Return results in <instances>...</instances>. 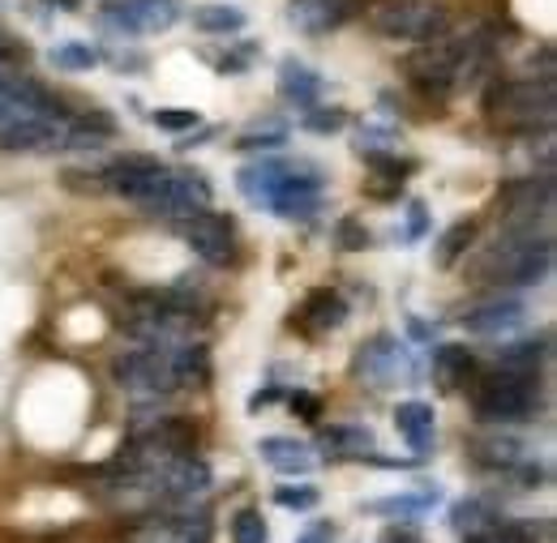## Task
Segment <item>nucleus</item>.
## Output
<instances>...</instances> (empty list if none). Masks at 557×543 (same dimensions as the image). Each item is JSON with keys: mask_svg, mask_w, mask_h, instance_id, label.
Wrapping results in <instances>:
<instances>
[{"mask_svg": "<svg viewBox=\"0 0 557 543\" xmlns=\"http://www.w3.org/2000/svg\"><path fill=\"white\" fill-rule=\"evenodd\" d=\"M554 270V236L549 231H502L472 266V278L485 287H536Z\"/></svg>", "mask_w": 557, "mask_h": 543, "instance_id": "obj_1", "label": "nucleus"}, {"mask_svg": "<svg viewBox=\"0 0 557 543\" xmlns=\"http://www.w3.org/2000/svg\"><path fill=\"white\" fill-rule=\"evenodd\" d=\"M554 81L549 77H493L485 90V116L497 129L549 134L554 129Z\"/></svg>", "mask_w": 557, "mask_h": 543, "instance_id": "obj_2", "label": "nucleus"}, {"mask_svg": "<svg viewBox=\"0 0 557 543\" xmlns=\"http://www.w3.org/2000/svg\"><path fill=\"white\" fill-rule=\"evenodd\" d=\"M541 407V377L536 372H510L493 368L472 377V411L481 424H519Z\"/></svg>", "mask_w": 557, "mask_h": 543, "instance_id": "obj_3", "label": "nucleus"}, {"mask_svg": "<svg viewBox=\"0 0 557 543\" xmlns=\"http://www.w3.org/2000/svg\"><path fill=\"white\" fill-rule=\"evenodd\" d=\"M369 26L395 43H433L450 35V9L442 0H377L369 4Z\"/></svg>", "mask_w": 557, "mask_h": 543, "instance_id": "obj_4", "label": "nucleus"}, {"mask_svg": "<svg viewBox=\"0 0 557 543\" xmlns=\"http://www.w3.org/2000/svg\"><path fill=\"white\" fill-rule=\"evenodd\" d=\"M112 381L134 394V399H168L181 390V377H176V342L168 346H146L141 342L138 351H125L112 359Z\"/></svg>", "mask_w": 557, "mask_h": 543, "instance_id": "obj_5", "label": "nucleus"}, {"mask_svg": "<svg viewBox=\"0 0 557 543\" xmlns=\"http://www.w3.org/2000/svg\"><path fill=\"white\" fill-rule=\"evenodd\" d=\"M210 180L202 172H189V167H163V176H159V185H154V193L141 202L146 214H154V218H168V223H181V218H189V214H198V210H210Z\"/></svg>", "mask_w": 557, "mask_h": 543, "instance_id": "obj_6", "label": "nucleus"}, {"mask_svg": "<svg viewBox=\"0 0 557 543\" xmlns=\"http://www.w3.org/2000/svg\"><path fill=\"white\" fill-rule=\"evenodd\" d=\"M404 77L429 99H446L450 90H459V39L420 43L412 56H404Z\"/></svg>", "mask_w": 557, "mask_h": 543, "instance_id": "obj_7", "label": "nucleus"}, {"mask_svg": "<svg viewBox=\"0 0 557 543\" xmlns=\"http://www.w3.org/2000/svg\"><path fill=\"white\" fill-rule=\"evenodd\" d=\"M185 4L181 0H103L99 17L116 35H163L181 22Z\"/></svg>", "mask_w": 557, "mask_h": 543, "instance_id": "obj_8", "label": "nucleus"}, {"mask_svg": "<svg viewBox=\"0 0 557 543\" xmlns=\"http://www.w3.org/2000/svg\"><path fill=\"white\" fill-rule=\"evenodd\" d=\"M176 236L207 262V266H232L236 262V227L227 214L214 210H198L189 218L176 223Z\"/></svg>", "mask_w": 557, "mask_h": 543, "instance_id": "obj_9", "label": "nucleus"}, {"mask_svg": "<svg viewBox=\"0 0 557 543\" xmlns=\"http://www.w3.org/2000/svg\"><path fill=\"white\" fill-rule=\"evenodd\" d=\"M70 121L73 112L13 121V125L0 129V150L4 154H57V150H70Z\"/></svg>", "mask_w": 557, "mask_h": 543, "instance_id": "obj_10", "label": "nucleus"}, {"mask_svg": "<svg viewBox=\"0 0 557 543\" xmlns=\"http://www.w3.org/2000/svg\"><path fill=\"white\" fill-rule=\"evenodd\" d=\"M207 540H210L207 514L194 509V505L146 514L138 527L125 535V543H207Z\"/></svg>", "mask_w": 557, "mask_h": 543, "instance_id": "obj_11", "label": "nucleus"}, {"mask_svg": "<svg viewBox=\"0 0 557 543\" xmlns=\"http://www.w3.org/2000/svg\"><path fill=\"white\" fill-rule=\"evenodd\" d=\"M99 176H103V193L141 205L154 193V185H159V176H163V163L150 159V154H121V159L108 163Z\"/></svg>", "mask_w": 557, "mask_h": 543, "instance_id": "obj_12", "label": "nucleus"}, {"mask_svg": "<svg viewBox=\"0 0 557 543\" xmlns=\"http://www.w3.org/2000/svg\"><path fill=\"white\" fill-rule=\"evenodd\" d=\"M351 372L360 377V381H369V386H391V381H399V377H408L412 368H408V355H404V346L399 339H391V334H377V339H369L360 351H356V359H351Z\"/></svg>", "mask_w": 557, "mask_h": 543, "instance_id": "obj_13", "label": "nucleus"}, {"mask_svg": "<svg viewBox=\"0 0 557 543\" xmlns=\"http://www.w3.org/2000/svg\"><path fill=\"white\" fill-rule=\"evenodd\" d=\"M360 13V0H287V26L300 35H331Z\"/></svg>", "mask_w": 557, "mask_h": 543, "instance_id": "obj_14", "label": "nucleus"}, {"mask_svg": "<svg viewBox=\"0 0 557 543\" xmlns=\"http://www.w3.org/2000/svg\"><path fill=\"white\" fill-rule=\"evenodd\" d=\"M344 321H348V300H344L339 291H331V287L309 291V295L300 300V308L292 313V326H296L300 334H309V339H322V334L339 330Z\"/></svg>", "mask_w": 557, "mask_h": 543, "instance_id": "obj_15", "label": "nucleus"}, {"mask_svg": "<svg viewBox=\"0 0 557 543\" xmlns=\"http://www.w3.org/2000/svg\"><path fill=\"white\" fill-rule=\"evenodd\" d=\"M523 321H528V308H523V300H515V295H497V300H485V304H476V308L463 313V330H468V334H481V339L510 334V330H519Z\"/></svg>", "mask_w": 557, "mask_h": 543, "instance_id": "obj_16", "label": "nucleus"}, {"mask_svg": "<svg viewBox=\"0 0 557 543\" xmlns=\"http://www.w3.org/2000/svg\"><path fill=\"white\" fill-rule=\"evenodd\" d=\"M476 372H481V368H476V355H472L463 342H442V346L433 351V381H437L446 394L468 390Z\"/></svg>", "mask_w": 557, "mask_h": 543, "instance_id": "obj_17", "label": "nucleus"}, {"mask_svg": "<svg viewBox=\"0 0 557 543\" xmlns=\"http://www.w3.org/2000/svg\"><path fill=\"white\" fill-rule=\"evenodd\" d=\"M322 90H326V77H322L318 68H309L305 61H283V65H278V94H283L292 108H300V112L318 108Z\"/></svg>", "mask_w": 557, "mask_h": 543, "instance_id": "obj_18", "label": "nucleus"}, {"mask_svg": "<svg viewBox=\"0 0 557 543\" xmlns=\"http://www.w3.org/2000/svg\"><path fill=\"white\" fill-rule=\"evenodd\" d=\"M472 458L488 467V471H506V476H515L523 463H528V450H523V441L519 437H502V432H485V437H476L472 441Z\"/></svg>", "mask_w": 557, "mask_h": 543, "instance_id": "obj_19", "label": "nucleus"}, {"mask_svg": "<svg viewBox=\"0 0 557 543\" xmlns=\"http://www.w3.org/2000/svg\"><path fill=\"white\" fill-rule=\"evenodd\" d=\"M318 450L326 454V458H373L377 454V441H373V432L369 428H360V424H335V428H326L322 437H318Z\"/></svg>", "mask_w": 557, "mask_h": 543, "instance_id": "obj_20", "label": "nucleus"}, {"mask_svg": "<svg viewBox=\"0 0 557 543\" xmlns=\"http://www.w3.org/2000/svg\"><path fill=\"white\" fill-rule=\"evenodd\" d=\"M258 454L275 467L278 476H309L313 471V450L305 445V441H296V437H267V441H258Z\"/></svg>", "mask_w": 557, "mask_h": 543, "instance_id": "obj_21", "label": "nucleus"}, {"mask_svg": "<svg viewBox=\"0 0 557 543\" xmlns=\"http://www.w3.org/2000/svg\"><path fill=\"white\" fill-rule=\"evenodd\" d=\"M395 428H399V437L412 445L417 463L433 450V407H429V403H420V399L399 403V407H395Z\"/></svg>", "mask_w": 557, "mask_h": 543, "instance_id": "obj_22", "label": "nucleus"}, {"mask_svg": "<svg viewBox=\"0 0 557 543\" xmlns=\"http://www.w3.org/2000/svg\"><path fill=\"white\" fill-rule=\"evenodd\" d=\"M189 22H194V30H202V35H236V30H245V9H236V4H194V13H189Z\"/></svg>", "mask_w": 557, "mask_h": 543, "instance_id": "obj_23", "label": "nucleus"}, {"mask_svg": "<svg viewBox=\"0 0 557 543\" xmlns=\"http://www.w3.org/2000/svg\"><path fill=\"white\" fill-rule=\"evenodd\" d=\"M176 377H181V390H189V386H207L210 351L202 346V342H176Z\"/></svg>", "mask_w": 557, "mask_h": 543, "instance_id": "obj_24", "label": "nucleus"}, {"mask_svg": "<svg viewBox=\"0 0 557 543\" xmlns=\"http://www.w3.org/2000/svg\"><path fill=\"white\" fill-rule=\"evenodd\" d=\"M437 501H442V492H437V488H424V492H404V496L373 501L369 509H373V514H399V518H424Z\"/></svg>", "mask_w": 557, "mask_h": 543, "instance_id": "obj_25", "label": "nucleus"}, {"mask_svg": "<svg viewBox=\"0 0 557 543\" xmlns=\"http://www.w3.org/2000/svg\"><path fill=\"white\" fill-rule=\"evenodd\" d=\"M472 240H476V223H472V218L450 223V227L442 231V240H437V266H442V270H450V266L472 249Z\"/></svg>", "mask_w": 557, "mask_h": 543, "instance_id": "obj_26", "label": "nucleus"}, {"mask_svg": "<svg viewBox=\"0 0 557 543\" xmlns=\"http://www.w3.org/2000/svg\"><path fill=\"white\" fill-rule=\"evenodd\" d=\"M545 355H549V339L515 342V346H506V351L497 355V368H510V372H536Z\"/></svg>", "mask_w": 557, "mask_h": 543, "instance_id": "obj_27", "label": "nucleus"}, {"mask_svg": "<svg viewBox=\"0 0 557 543\" xmlns=\"http://www.w3.org/2000/svg\"><path fill=\"white\" fill-rule=\"evenodd\" d=\"M450 522H455L459 531H468V535H481V527L497 522V514H493V505H488V501L472 496V501H459V505H455Z\"/></svg>", "mask_w": 557, "mask_h": 543, "instance_id": "obj_28", "label": "nucleus"}, {"mask_svg": "<svg viewBox=\"0 0 557 543\" xmlns=\"http://www.w3.org/2000/svg\"><path fill=\"white\" fill-rule=\"evenodd\" d=\"M52 65L65 73H86L99 65V52L90 43H61V48H52Z\"/></svg>", "mask_w": 557, "mask_h": 543, "instance_id": "obj_29", "label": "nucleus"}, {"mask_svg": "<svg viewBox=\"0 0 557 543\" xmlns=\"http://www.w3.org/2000/svg\"><path fill=\"white\" fill-rule=\"evenodd\" d=\"M267 540H271V531H267V522H262L258 509H240L232 518V543H267Z\"/></svg>", "mask_w": 557, "mask_h": 543, "instance_id": "obj_30", "label": "nucleus"}, {"mask_svg": "<svg viewBox=\"0 0 557 543\" xmlns=\"http://www.w3.org/2000/svg\"><path fill=\"white\" fill-rule=\"evenodd\" d=\"M275 501L283 505V509L305 514V509H313V505L322 501V492H318L313 483H283V488H275Z\"/></svg>", "mask_w": 557, "mask_h": 543, "instance_id": "obj_31", "label": "nucleus"}, {"mask_svg": "<svg viewBox=\"0 0 557 543\" xmlns=\"http://www.w3.org/2000/svg\"><path fill=\"white\" fill-rule=\"evenodd\" d=\"M150 121H154V129H163V134H185V129H198V125H202V116L189 112V108H159Z\"/></svg>", "mask_w": 557, "mask_h": 543, "instance_id": "obj_32", "label": "nucleus"}, {"mask_svg": "<svg viewBox=\"0 0 557 543\" xmlns=\"http://www.w3.org/2000/svg\"><path fill=\"white\" fill-rule=\"evenodd\" d=\"M348 125V112L344 108H309L305 112V129L309 134H339Z\"/></svg>", "mask_w": 557, "mask_h": 543, "instance_id": "obj_33", "label": "nucleus"}, {"mask_svg": "<svg viewBox=\"0 0 557 543\" xmlns=\"http://www.w3.org/2000/svg\"><path fill=\"white\" fill-rule=\"evenodd\" d=\"M253 56H258V48H253V43H240V48H232V52H214L210 65L219 68V73H245V68L253 65Z\"/></svg>", "mask_w": 557, "mask_h": 543, "instance_id": "obj_34", "label": "nucleus"}, {"mask_svg": "<svg viewBox=\"0 0 557 543\" xmlns=\"http://www.w3.org/2000/svg\"><path fill=\"white\" fill-rule=\"evenodd\" d=\"M488 543H541V531L532 522H497V535Z\"/></svg>", "mask_w": 557, "mask_h": 543, "instance_id": "obj_35", "label": "nucleus"}, {"mask_svg": "<svg viewBox=\"0 0 557 543\" xmlns=\"http://www.w3.org/2000/svg\"><path fill=\"white\" fill-rule=\"evenodd\" d=\"M287 141L283 129H258V134H240L236 137V150H278Z\"/></svg>", "mask_w": 557, "mask_h": 543, "instance_id": "obj_36", "label": "nucleus"}, {"mask_svg": "<svg viewBox=\"0 0 557 543\" xmlns=\"http://www.w3.org/2000/svg\"><path fill=\"white\" fill-rule=\"evenodd\" d=\"M61 180H65V189H73V193H90V198L103 193V176L99 172H77V167H70Z\"/></svg>", "mask_w": 557, "mask_h": 543, "instance_id": "obj_37", "label": "nucleus"}, {"mask_svg": "<svg viewBox=\"0 0 557 543\" xmlns=\"http://www.w3.org/2000/svg\"><path fill=\"white\" fill-rule=\"evenodd\" d=\"M335 236H339V249H351V253L369 244V231H364V227H360L356 218H344V223L335 227Z\"/></svg>", "mask_w": 557, "mask_h": 543, "instance_id": "obj_38", "label": "nucleus"}, {"mask_svg": "<svg viewBox=\"0 0 557 543\" xmlns=\"http://www.w3.org/2000/svg\"><path fill=\"white\" fill-rule=\"evenodd\" d=\"M292 411H296V415H305V419H318V415H322V403H318V394L296 390V394H292Z\"/></svg>", "mask_w": 557, "mask_h": 543, "instance_id": "obj_39", "label": "nucleus"}, {"mask_svg": "<svg viewBox=\"0 0 557 543\" xmlns=\"http://www.w3.org/2000/svg\"><path fill=\"white\" fill-rule=\"evenodd\" d=\"M377 543H424V540L417 535V527H386Z\"/></svg>", "mask_w": 557, "mask_h": 543, "instance_id": "obj_40", "label": "nucleus"}, {"mask_svg": "<svg viewBox=\"0 0 557 543\" xmlns=\"http://www.w3.org/2000/svg\"><path fill=\"white\" fill-rule=\"evenodd\" d=\"M296 543H331V522H318V527H309L305 535Z\"/></svg>", "mask_w": 557, "mask_h": 543, "instance_id": "obj_41", "label": "nucleus"}, {"mask_svg": "<svg viewBox=\"0 0 557 543\" xmlns=\"http://www.w3.org/2000/svg\"><path fill=\"white\" fill-rule=\"evenodd\" d=\"M424 236V205L412 202V223H408V240H420Z\"/></svg>", "mask_w": 557, "mask_h": 543, "instance_id": "obj_42", "label": "nucleus"}, {"mask_svg": "<svg viewBox=\"0 0 557 543\" xmlns=\"http://www.w3.org/2000/svg\"><path fill=\"white\" fill-rule=\"evenodd\" d=\"M278 399V390H262V394H253V399H249V411H262V407H271V403H275Z\"/></svg>", "mask_w": 557, "mask_h": 543, "instance_id": "obj_43", "label": "nucleus"}, {"mask_svg": "<svg viewBox=\"0 0 557 543\" xmlns=\"http://www.w3.org/2000/svg\"><path fill=\"white\" fill-rule=\"evenodd\" d=\"M48 4H61V9H77V0H48Z\"/></svg>", "mask_w": 557, "mask_h": 543, "instance_id": "obj_44", "label": "nucleus"}, {"mask_svg": "<svg viewBox=\"0 0 557 543\" xmlns=\"http://www.w3.org/2000/svg\"><path fill=\"white\" fill-rule=\"evenodd\" d=\"M463 543H488V540H485V535H468Z\"/></svg>", "mask_w": 557, "mask_h": 543, "instance_id": "obj_45", "label": "nucleus"}]
</instances>
